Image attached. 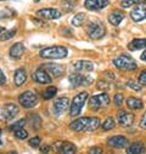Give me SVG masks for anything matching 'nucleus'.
I'll return each mask as SVG.
<instances>
[{
  "label": "nucleus",
  "instance_id": "nucleus-1",
  "mask_svg": "<svg viewBox=\"0 0 146 154\" xmlns=\"http://www.w3.org/2000/svg\"><path fill=\"white\" fill-rule=\"evenodd\" d=\"M100 126V119L96 117H83V118H78L77 120H75L73 123L69 124L71 130L76 131V132H81V131H95L97 128Z\"/></svg>",
  "mask_w": 146,
  "mask_h": 154
},
{
  "label": "nucleus",
  "instance_id": "nucleus-2",
  "mask_svg": "<svg viewBox=\"0 0 146 154\" xmlns=\"http://www.w3.org/2000/svg\"><path fill=\"white\" fill-rule=\"evenodd\" d=\"M68 55V50L63 46H50L40 50L39 56L45 60H61Z\"/></svg>",
  "mask_w": 146,
  "mask_h": 154
},
{
  "label": "nucleus",
  "instance_id": "nucleus-3",
  "mask_svg": "<svg viewBox=\"0 0 146 154\" xmlns=\"http://www.w3.org/2000/svg\"><path fill=\"white\" fill-rule=\"evenodd\" d=\"M85 32L89 35V38H91V39H94V40H97V39H101V38L105 36V34H106V27H105V24L101 21L93 20V21H90L87 24Z\"/></svg>",
  "mask_w": 146,
  "mask_h": 154
},
{
  "label": "nucleus",
  "instance_id": "nucleus-4",
  "mask_svg": "<svg viewBox=\"0 0 146 154\" xmlns=\"http://www.w3.org/2000/svg\"><path fill=\"white\" fill-rule=\"evenodd\" d=\"M88 100V92L87 91H83V92H79L75 98H73L71 106H69V114L71 117H77V115L81 114L85 102Z\"/></svg>",
  "mask_w": 146,
  "mask_h": 154
},
{
  "label": "nucleus",
  "instance_id": "nucleus-5",
  "mask_svg": "<svg viewBox=\"0 0 146 154\" xmlns=\"http://www.w3.org/2000/svg\"><path fill=\"white\" fill-rule=\"evenodd\" d=\"M113 64L115 67H117L118 69L122 70H134L136 69V62L128 55H119L118 57H116L113 60Z\"/></svg>",
  "mask_w": 146,
  "mask_h": 154
},
{
  "label": "nucleus",
  "instance_id": "nucleus-6",
  "mask_svg": "<svg viewBox=\"0 0 146 154\" xmlns=\"http://www.w3.org/2000/svg\"><path fill=\"white\" fill-rule=\"evenodd\" d=\"M18 102L22 107H24L27 109L33 108L38 103V95H36V92L30 91V90L24 91L18 96Z\"/></svg>",
  "mask_w": 146,
  "mask_h": 154
},
{
  "label": "nucleus",
  "instance_id": "nucleus-7",
  "mask_svg": "<svg viewBox=\"0 0 146 154\" xmlns=\"http://www.w3.org/2000/svg\"><path fill=\"white\" fill-rule=\"evenodd\" d=\"M110 104V97L107 94H100V95H95L89 100V107L90 109L97 110L101 108H106Z\"/></svg>",
  "mask_w": 146,
  "mask_h": 154
},
{
  "label": "nucleus",
  "instance_id": "nucleus-8",
  "mask_svg": "<svg viewBox=\"0 0 146 154\" xmlns=\"http://www.w3.org/2000/svg\"><path fill=\"white\" fill-rule=\"evenodd\" d=\"M68 80L72 86L78 88V86H87L93 83V79L89 75H84L83 73H73L68 76Z\"/></svg>",
  "mask_w": 146,
  "mask_h": 154
},
{
  "label": "nucleus",
  "instance_id": "nucleus-9",
  "mask_svg": "<svg viewBox=\"0 0 146 154\" xmlns=\"http://www.w3.org/2000/svg\"><path fill=\"white\" fill-rule=\"evenodd\" d=\"M18 112H20V108H18L17 104H15V103H6L3 107V109H2V118L4 120H6V122L12 120L16 115L18 114Z\"/></svg>",
  "mask_w": 146,
  "mask_h": 154
},
{
  "label": "nucleus",
  "instance_id": "nucleus-10",
  "mask_svg": "<svg viewBox=\"0 0 146 154\" xmlns=\"http://www.w3.org/2000/svg\"><path fill=\"white\" fill-rule=\"evenodd\" d=\"M40 67H42L43 69H45V70L49 73V75L54 76V78H60V76H62V75L65 74V72H66V69H65L63 66L57 64V63H52V62L45 63V64H43V66H40Z\"/></svg>",
  "mask_w": 146,
  "mask_h": 154
},
{
  "label": "nucleus",
  "instance_id": "nucleus-11",
  "mask_svg": "<svg viewBox=\"0 0 146 154\" xmlns=\"http://www.w3.org/2000/svg\"><path fill=\"white\" fill-rule=\"evenodd\" d=\"M68 107H69L68 97H60L55 100L54 106H52V112L56 117H60V115H62L68 109Z\"/></svg>",
  "mask_w": 146,
  "mask_h": 154
},
{
  "label": "nucleus",
  "instance_id": "nucleus-12",
  "mask_svg": "<svg viewBox=\"0 0 146 154\" xmlns=\"http://www.w3.org/2000/svg\"><path fill=\"white\" fill-rule=\"evenodd\" d=\"M72 67L77 73H89L94 70V63L91 61H85V60H79L72 63Z\"/></svg>",
  "mask_w": 146,
  "mask_h": 154
},
{
  "label": "nucleus",
  "instance_id": "nucleus-13",
  "mask_svg": "<svg viewBox=\"0 0 146 154\" xmlns=\"http://www.w3.org/2000/svg\"><path fill=\"white\" fill-rule=\"evenodd\" d=\"M36 15L40 16L44 20H57L62 16V12L57 9L45 8V9H40V10L36 11Z\"/></svg>",
  "mask_w": 146,
  "mask_h": 154
},
{
  "label": "nucleus",
  "instance_id": "nucleus-14",
  "mask_svg": "<svg viewBox=\"0 0 146 154\" xmlns=\"http://www.w3.org/2000/svg\"><path fill=\"white\" fill-rule=\"evenodd\" d=\"M130 17L134 22H141L146 18V2L142 4H139L134 6V9L130 12Z\"/></svg>",
  "mask_w": 146,
  "mask_h": 154
},
{
  "label": "nucleus",
  "instance_id": "nucleus-15",
  "mask_svg": "<svg viewBox=\"0 0 146 154\" xmlns=\"http://www.w3.org/2000/svg\"><path fill=\"white\" fill-rule=\"evenodd\" d=\"M32 78H33L34 82L39 83V84H50L51 80H52L51 76L49 75V73H48L45 69H43L42 67L38 68V69H36V70L33 73Z\"/></svg>",
  "mask_w": 146,
  "mask_h": 154
},
{
  "label": "nucleus",
  "instance_id": "nucleus-16",
  "mask_svg": "<svg viewBox=\"0 0 146 154\" xmlns=\"http://www.w3.org/2000/svg\"><path fill=\"white\" fill-rule=\"evenodd\" d=\"M117 118H118V123L123 128H129L133 125L134 123V114L133 113H129V112H125V110H122V112H118V115H117Z\"/></svg>",
  "mask_w": 146,
  "mask_h": 154
},
{
  "label": "nucleus",
  "instance_id": "nucleus-17",
  "mask_svg": "<svg viewBox=\"0 0 146 154\" xmlns=\"http://www.w3.org/2000/svg\"><path fill=\"white\" fill-rule=\"evenodd\" d=\"M107 144L112 148H125L127 144H129V141L127 137L117 135V136H112L107 138Z\"/></svg>",
  "mask_w": 146,
  "mask_h": 154
},
{
  "label": "nucleus",
  "instance_id": "nucleus-18",
  "mask_svg": "<svg viewBox=\"0 0 146 154\" xmlns=\"http://www.w3.org/2000/svg\"><path fill=\"white\" fill-rule=\"evenodd\" d=\"M108 5V0H85L84 6L90 11L102 10Z\"/></svg>",
  "mask_w": 146,
  "mask_h": 154
},
{
  "label": "nucleus",
  "instance_id": "nucleus-19",
  "mask_svg": "<svg viewBox=\"0 0 146 154\" xmlns=\"http://www.w3.org/2000/svg\"><path fill=\"white\" fill-rule=\"evenodd\" d=\"M57 148V154H75L77 147L71 142H59L55 146Z\"/></svg>",
  "mask_w": 146,
  "mask_h": 154
},
{
  "label": "nucleus",
  "instance_id": "nucleus-20",
  "mask_svg": "<svg viewBox=\"0 0 146 154\" xmlns=\"http://www.w3.org/2000/svg\"><path fill=\"white\" fill-rule=\"evenodd\" d=\"M10 57L12 60H20L24 54V45L22 43H16L10 49Z\"/></svg>",
  "mask_w": 146,
  "mask_h": 154
},
{
  "label": "nucleus",
  "instance_id": "nucleus-21",
  "mask_svg": "<svg viewBox=\"0 0 146 154\" xmlns=\"http://www.w3.org/2000/svg\"><path fill=\"white\" fill-rule=\"evenodd\" d=\"M27 80V73L24 70V68H18L15 70V74H14V83L17 88L22 86Z\"/></svg>",
  "mask_w": 146,
  "mask_h": 154
},
{
  "label": "nucleus",
  "instance_id": "nucleus-22",
  "mask_svg": "<svg viewBox=\"0 0 146 154\" xmlns=\"http://www.w3.org/2000/svg\"><path fill=\"white\" fill-rule=\"evenodd\" d=\"M128 49L130 51H138V50H146V38H136L133 39L129 44H128Z\"/></svg>",
  "mask_w": 146,
  "mask_h": 154
},
{
  "label": "nucleus",
  "instance_id": "nucleus-23",
  "mask_svg": "<svg viewBox=\"0 0 146 154\" xmlns=\"http://www.w3.org/2000/svg\"><path fill=\"white\" fill-rule=\"evenodd\" d=\"M127 154H144L146 148L142 142H134L127 147Z\"/></svg>",
  "mask_w": 146,
  "mask_h": 154
},
{
  "label": "nucleus",
  "instance_id": "nucleus-24",
  "mask_svg": "<svg viewBox=\"0 0 146 154\" xmlns=\"http://www.w3.org/2000/svg\"><path fill=\"white\" fill-rule=\"evenodd\" d=\"M124 18V14L121 10H115L112 14H110L108 16V22L111 23L112 26H119L121 22Z\"/></svg>",
  "mask_w": 146,
  "mask_h": 154
},
{
  "label": "nucleus",
  "instance_id": "nucleus-25",
  "mask_svg": "<svg viewBox=\"0 0 146 154\" xmlns=\"http://www.w3.org/2000/svg\"><path fill=\"white\" fill-rule=\"evenodd\" d=\"M127 106H128V108L136 110V109H141V108L144 107V103H142V101H141L140 98L129 97V98L127 100Z\"/></svg>",
  "mask_w": 146,
  "mask_h": 154
},
{
  "label": "nucleus",
  "instance_id": "nucleus-26",
  "mask_svg": "<svg viewBox=\"0 0 146 154\" xmlns=\"http://www.w3.org/2000/svg\"><path fill=\"white\" fill-rule=\"evenodd\" d=\"M29 124L34 130H39L42 128V119L38 114H29Z\"/></svg>",
  "mask_w": 146,
  "mask_h": 154
},
{
  "label": "nucleus",
  "instance_id": "nucleus-27",
  "mask_svg": "<svg viewBox=\"0 0 146 154\" xmlns=\"http://www.w3.org/2000/svg\"><path fill=\"white\" fill-rule=\"evenodd\" d=\"M17 33V29L16 28H11V29H6L2 35H0V40L2 42H6V40H10L11 38L15 36V34Z\"/></svg>",
  "mask_w": 146,
  "mask_h": 154
},
{
  "label": "nucleus",
  "instance_id": "nucleus-28",
  "mask_svg": "<svg viewBox=\"0 0 146 154\" xmlns=\"http://www.w3.org/2000/svg\"><path fill=\"white\" fill-rule=\"evenodd\" d=\"M56 92H57L56 86H49V88H46L43 91V98L44 100H51V98H54V96L56 95Z\"/></svg>",
  "mask_w": 146,
  "mask_h": 154
},
{
  "label": "nucleus",
  "instance_id": "nucleus-29",
  "mask_svg": "<svg viewBox=\"0 0 146 154\" xmlns=\"http://www.w3.org/2000/svg\"><path fill=\"white\" fill-rule=\"evenodd\" d=\"M85 21V14H83V12H79V14H77L75 17L72 18V21H71V23L75 26V27H81L82 24H83V22Z\"/></svg>",
  "mask_w": 146,
  "mask_h": 154
},
{
  "label": "nucleus",
  "instance_id": "nucleus-30",
  "mask_svg": "<svg viewBox=\"0 0 146 154\" xmlns=\"http://www.w3.org/2000/svg\"><path fill=\"white\" fill-rule=\"evenodd\" d=\"M115 126H116V122H115V119H113L112 117H108V118L103 122V124L101 125V128H102V130H103V131L112 130Z\"/></svg>",
  "mask_w": 146,
  "mask_h": 154
},
{
  "label": "nucleus",
  "instance_id": "nucleus-31",
  "mask_svg": "<svg viewBox=\"0 0 146 154\" xmlns=\"http://www.w3.org/2000/svg\"><path fill=\"white\" fill-rule=\"evenodd\" d=\"M61 6L67 11H72L73 9H75L77 6V0H63V2L61 3Z\"/></svg>",
  "mask_w": 146,
  "mask_h": 154
},
{
  "label": "nucleus",
  "instance_id": "nucleus-32",
  "mask_svg": "<svg viewBox=\"0 0 146 154\" xmlns=\"http://www.w3.org/2000/svg\"><path fill=\"white\" fill-rule=\"evenodd\" d=\"M145 2H146V0H123L121 5H122V8L128 9V8H132V6H136L139 4H142Z\"/></svg>",
  "mask_w": 146,
  "mask_h": 154
},
{
  "label": "nucleus",
  "instance_id": "nucleus-33",
  "mask_svg": "<svg viewBox=\"0 0 146 154\" xmlns=\"http://www.w3.org/2000/svg\"><path fill=\"white\" fill-rule=\"evenodd\" d=\"M127 86H128L129 89H132V90L136 91V92L141 91V88H142V86L140 85V83L135 82L134 79H130V80H128V83H127Z\"/></svg>",
  "mask_w": 146,
  "mask_h": 154
},
{
  "label": "nucleus",
  "instance_id": "nucleus-34",
  "mask_svg": "<svg viewBox=\"0 0 146 154\" xmlns=\"http://www.w3.org/2000/svg\"><path fill=\"white\" fill-rule=\"evenodd\" d=\"M15 15H16V12L14 10H11L10 8H6L5 10H3L2 12H0V20H3V18H11Z\"/></svg>",
  "mask_w": 146,
  "mask_h": 154
},
{
  "label": "nucleus",
  "instance_id": "nucleus-35",
  "mask_svg": "<svg viewBox=\"0 0 146 154\" xmlns=\"http://www.w3.org/2000/svg\"><path fill=\"white\" fill-rule=\"evenodd\" d=\"M15 137L18 138V140H24L28 137V132L24 130V129H20V130H16L15 131Z\"/></svg>",
  "mask_w": 146,
  "mask_h": 154
},
{
  "label": "nucleus",
  "instance_id": "nucleus-36",
  "mask_svg": "<svg viewBox=\"0 0 146 154\" xmlns=\"http://www.w3.org/2000/svg\"><path fill=\"white\" fill-rule=\"evenodd\" d=\"M24 124H26V119H21V120H18V122H16L15 124H12V125L10 126V129L14 130V131L20 130V129H23V125H24Z\"/></svg>",
  "mask_w": 146,
  "mask_h": 154
},
{
  "label": "nucleus",
  "instance_id": "nucleus-37",
  "mask_svg": "<svg viewBox=\"0 0 146 154\" xmlns=\"http://www.w3.org/2000/svg\"><path fill=\"white\" fill-rule=\"evenodd\" d=\"M40 137H33V138H30L29 141H28V144L32 147V148H36L39 144H40Z\"/></svg>",
  "mask_w": 146,
  "mask_h": 154
},
{
  "label": "nucleus",
  "instance_id": "nucleus-38",
  "mask_svg": "<svg viewBox=\"0 0 146 154\" xmlns=\"http://www.w3.org/2000/svg\"><path fill=\"white\" fill-rule=\"evenodd\" d=\"M123 101H124V97H123L122 94H117V95H115V97H113V103H115L117 107L122 106Z\"/></svg>",
  "mask_w": 146,
  "mask_h": 154
},
{
  "label": "nucleus",
  "instance_id": "nucleus-39",
  "mask_svg": "<svg viewBox=\"0 0 146 154\" xmlns=\"http://www.w3.org/2000/svg\"><path fill=\"white\" fill-rule=\"evenodd\" d=\"M97 88H99L100 90H108L110 88H111V84L107 83V82H105V80H100V82L97 83Z\"/></svg>",
  "mask_w": 146,
  "mask_h": 154
},
{
  "label": "nucleus",
  "instance_id": "nucleus-40",
  "mask_svg": "<svg viewBox=\"0 0 146 154\" xmlns=\"http://www.w3.org/2000/svg\"><path fill=\"white\" fill-rule=\"evenodd\" d=\"M139 83H140V85L146 86V70H142L140 73V75H139Z\"/></svg>",
  "mask_w": 146,
  "mask_h": 154
},
{
  "label": "nucleus",
  "instance_id": "nucleus-41",
  "mask_svg": "<svg viewBox=\"0 0 146 154\" xmlns=\"http://www.w3.org/2000/svg\"><path fill=\"white\" fill-rule=\"evenodd\" d=\"M89 154H102V148L101 147H93L89 149Z\"/></svg>",
  "mask_w": 146,
  "mask_h": 154
},
{
  "label": "nucleus",
  "instance_id": "nucleus-42",
  "mask_svg": "<svg viewBox=\"0 0 146 154\" xmlns=\"http://www.w3.org/2000/svg\"><path fill=\"white\" fill-rule=\"evenodd\" d=\"M140 128L146 130V110H145V113H144V115H142V118H141V120H140Z\"/></svg>",
  "mask_w": 146,
  "mask_h": 154
},
{
  "label": "nucleus",
  "instance_id": "nucleus-43",
  "mask_svg": "<svg viewBox=\"0 0 146 154\" xmlns=\"http://www.w3.org/2000/svg\"><path fill=\"white\" fill-rule=\"evenodd\" d=\"M50 150H51V147H50V146H48V144H44V146H42V147H40V152H42L43 154H48Z\"/></svg>",
  "mask_w": 146,
  "mask_h": 154
},
{
  "label": "nucleus",
  "instance_id": "nucleus-44",
  "mask_svg": "<svg viewBox=\"0 0 146 154\" xmlns=\"http://www.w3.org/2000/svg\"><path fill=\"white\" fill-rule=\"evenodd\" d=\"M5 82H6V76H5L4 72L2 70V68H0V85L5 84Z\"/></svg>",
  "mask_w": 146,
  "mask_h": 154
},
{
  "label": "nucleus",
  "instance_id": "nucleus-45",
  "mask_svg": "<svg viewBox=\"0 0 146 154\" xmlns=\"http://www.w3.org/2000/svg\"><path fill=\"white\" fill-rule=\"evenodd\" d=\"M140 60H141V61H144V62H146V50H145V51L141 54V56H140Z\"/></svg>",
  "mask_w": 146,
  "mask_h": 154
},
{
  "label": "nucleus",
  "instance_id": "nucleus-46",
  "mask_svg": "<svg viewBox=\"0 0 146 154\" xmlns=\"http://www.w3.org/2000/svg\"><path fill=\"white\" fill-rule=\"evenodd\" d=\"M5 30H6V29H5L4 27H2V26H0V35H2V34H3Z\"/></svg>",
  "mask_w": 146,
  "mask_h": 154
},
{
  "label": "nucleus",
  "instance_id": "nucleus-47",
  "mask_svg": "<svg viewBox=\"0 0 146 154\" xmlns=\"http://www.w3.org/2000/svg\"><path fill=\"white\" fill-rule=\"evenodd\" d=\"M8 154H18V153H17V152H15V150H11V152H9Z\"/></svg>",
  "mask_w": 146,
  "mask_h": 154
},
{
  "label": "nucleus",
  "instance_id": "nucleus-48",
  "mask_svg": "<svg viewBox=\"0 0 146 154\" xmlns=\"http://www.w3.org/2000/svg\"><path fill=\"white\" fill-rule=\"evenodd\" d=\"M34 2H35V3H39V2H40V0H34Z\"/></svg>",
  "mask_w": 146,
  "mask_h": 154
},
{
  "label": "nucleus",
  "instance_id": "nucleus-49",
  "mask_svg": "<svg viewBox=\"0 0 146 154\" xmlns=\"http://www.w3.org/2000/svg\"><path fill=\"white\" fill-rule=\"evenodd\" d=\"M0 134H2V130H0ZM0 144H2V141H0Z\"/></svg>",
  "mask_w": 146,
  "mask_h": 154
},
{
  "label": "nucleus",
  "instance_id": "nucleus-50",
  "mask_svg": "<svg viewBox=\"0 0 146 154\" xmlns=\"http://www.w3.org/2000/svg\"><path fill=\"white\" fill-rule=\"evenodd\" d=\"M108 154H116V153H108Z\"/></svg>",
  "mask_w": 146,
  "mask_h": 154
},
{
  "label": "nucleus",
  "instance_id": "nucleus-51",
  "mask_svg": "<svg viewBox=\"0 0 146 154\" xmlns=\"http://www.w3.org/2000/svg\"><path fill=\"white\" fill-rule=\"evenodd\" d=\"M0 2H4V0H0Z\"/></svg>",
  "mask_w": 146,
  "mask_h": 154
},
{
  "label": "nucleus",
  "instance_id": "nucleus-52",
  "mask_svg": "<svg viewBox=\"0 0 146 154\" xmlns=\"http://www.w3.org/2000/svg\"><path fill=\"white\" fill-rule=\"evenodd\" d=\"M0 154H2V153H0Z\"/></svg>",
  "mask_w": 146,
  "mask_h": 154
}]
</instances>
